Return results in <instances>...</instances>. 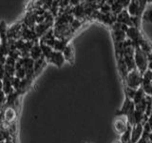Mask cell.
I'll return each instance as SVG.
<instances>
[{
  "label": "cell",
  "mask_w": 152,
  "mask_h": 143,
  "mask_svg": "<svg viewBox=\"0 0 152 143\" xmlns=\"http://www.w3.org/2000/svg\"><path fill=\"white\" fill-rule=\"evenodd\" d=\"M134 60H135L137 70L139 71L142 74H144L146 72L147 66H148V57H147V55L140 47L135 48Z\"/></svg>",
  "instance_id": "obj_1"
},
{
  "label": "cell",
  "mask_w": 152,
  "mask_h": 143,
  "mask_svg": "<svg viewBox=\"0 0 152 143\" xmlns=\"http://www.w3.org/2000/svg\"><path fill=\"white\" fill-rule=\"evenodd\" d=\"M126 80L127 83V87L134 90H138L140 89L139 87L142 83V76L140 72L137 69H135L128 73Z\"/></svg>",
  "instance_id": "obj_2"
},
{
  "label": "cell",
  "mask_w": 152,
  "mask_h": 143,
  "mask_svg": "<svg viewBox=\"0 0 152 143\" xmlns=\"http://www.w3.org/2000/svg\"><path fill=\"white\" fill-rule=\"evenodd\" d=\"M128 119L126 116H121L116 118V120L114 121V129L119 133V135H123L124 133H126L128 129Z\"/></svg>",
  "instance_id": "obj_3"
},
{
  "label": "cell",
  "mask_w": 152,
  "mask_h": 143,
  "mask_svg": "<svg viewBox=\"0 0 152 143\" xmlns=\"http://www.w3.org/2000/svg\"><path fill=\"white\" fill-rule=\"evenodd\" d=\"M142 133H144V126L142 123L133 126L131 130V143H136L142 137Z\"/></svg>",
  "instance_id": "obj_4"
},
{
  "label": "cell",
  "mask_w": 152,
  "mask_h": 143,
  "mask_svg": "<svg viewBox=\"0 0 152 143\" xmlns=\"http://www.w3.org/2000/svg\"><path fill=\"white\" fill-rule=\"evenodd\" d=\"M126 33L127 37L129 38L132 42H139V40L141 39L139 30H138V28H136L134 26L128 28V30Z\"/></svg>",
  "instance_id": "obj_5"
},
{
  "label": "cell",
  "mask_w": 152,
  "mask_h": 143,
  "mask_svg": "<svg viewBox=\"0 0 152 143\" xmlns=\"http://www.w3.org/2000/svg\"><path fill=\"white\" fill-rule=\"evenodd\" d=\"M50 61L52 62L53 64H55L56 66H62L63 63L65 62V57L63 55V52H53V54H52L51 57H50Z\"/></svg>",
  "instance_id": "obj_6"
},
{
  "label": "cell",
  "mask_w": 152,
  "mask_h": 143,
  "mask_svg": "<svg viewBox=\"0 0 152 143\" xmlns=\"http://www.w3.org/2000/svg\"><path fill=\"white\" fill-rule=\"evenodd\" d=\"M43 55V52H42V50H41V47L40 45H38V44H34V46L32 47V49L31 50V52H30V55L31 58L36 61L38 59H40L41 58V56Z\"/></svg>",
  "instance_id": "obj_7"
},
{
  "label": "cell",
  "mask_w": 152,
  "mask_h": 143,
  "mask_svg": "<svg viewBox=\"0 0 152 143\" xmlns=\"http://www.w3.org/2000/svg\"><path fill=\"white\" fill-rule=\"evenodd\" d=\"M3 92L6 94H10L12 93V78L9 76H5L3 78Z\"/></svg>",
  "instance_id": "obj_8"
},
{
  "label": "cell",
  "mask_w": 152,
  "mask_h": 143,
  "mask_svg": "<svg viewBox=\"0 0 152 143\" xmlns=\"http://www.w3.org/2000/svg\"><path fill=\"white\" fill-rule=\"evenodd\" d=\"M40 47H41V50H42V52H43V55H45L47 58H50L52 54H53V51H52V48L48 46L47 44H45V43L41 42L40 44Z\"/></svg>",
  "instance_id": "obj_9"
},
{
  "label": "cell",
  "mask_w": 152,
  "mask_h": 143,
  "mask_svg": "<svg viewBox=\"0 0 152 143\" xmlns=\"http://www.w3.org/2000/svg\"><path fill=\"white\" fill-rule=\"evenodd\" d=\"M24 22H25L27 27H33L34 23L36 22V15L33 13H28V15L24 19Z\"/></svg>",
  "instance_id": "obj_10"
},
{
  "label": "cell",
  "mask_w": 152,
  "mask_h": 143,
  "mask_svg": "<svg viewBox=\"0 0 152 143\" xmlns=\"http://www.w3.org/2000/svg\"><path fill=\"white\" fill-rule=\"evenodd\" d=\"M63 55L65 57L66 60H68L70 62V59L73 58V50H72V47L70 45H68L66 47V49L63 52Z\"/></svg>",
  "instance_id": "obj_11"
},
{
  "label": "cell",
  "mask_w": 152,
  "mask_h": 143,
  "mask_svg": "<svg viewBox=\"0 0 152 143\" xmlns=\"http://www.w3.org/2000/svg\"><path fill=\"white\" fill-rule=\"evenodd\" d=\"M113 37L115 42H124L126 39V32L121 31L113 32Z\"/></svg>",
  "instance_id": "obj_12"
},
{
  "label": "cell",
  "mask_w": 152,
  "mask_h": 143,
  "mask_svg": "<svg viewBox=\"0 0 152 143\" xmlns=\"http://www.w3.org/2000/svg\"><path fill=\"white\" fill-rule=\"evenodd\" d=\"M72 12H73V14L77 18H81L85 15V8L83 5H78V6H76L75 8L72 9Z\"/></svg>",
  "instance_id": "obj_13"
},
{
  "label": "cell",
  "mask_w": 152,
  "mask_h": 143,
  "mask_svg": "<svg viewBox=\"0 0 152 143\" xmlns=\"http://www.w3.org/2000/svg\"><path fill=\"white\" fill-rule=\"evenodd\" d=\"M14 116H15V112L13 111V109L12 108H8L4 113V116L6 118L7 121H11L14 118Z\"/></svg>",
  "instance_id": "obj_14"
},
{
  "label": "cell",
  "mask_w": 152,
  "mask_h": 143,
  "mask_svg": "<svg viewBox=\"0 0 152 143\" xmlns=\"http://www.w3.org/2000/svg\"><path fill=\"white\" fill-rule=\"evenodd\" d=\"M142 89L145 94L152 97V83H142Z\"/></svg>",
  "instance_id": "obj_15"
},
{
  "label": "cell",
  "mask_w": 152,
  "mask_h": 143,
  "mask_svg": "<svg viewBox=\"0 0 152 143\" xmlns=\"http://www.w3.org/2000/svg\"><path fill=\"white\" fill-rule=\"evenodd\" d=\"M17 95H18V93L15 92V93H12L8 94L7 97V104L8 105H12L15 103V100L17 98Z\"/></svg>",
  "instance_id": "obj_16"
},
{
  "label": "cell",
  "mask_w": 152,
  "mask_h": 143,
  "mask_svg": "<svg viewBox=\"0 0 152 143\" xmlns=\"http://www.w3.org/2000/svg\"><path fill=\"white\" fill-rule=\"evenodd\" d=\"M15 77L19 79H24L26 78V71L24 68H20L15 71Z\"/></svg>",
  "instance_id": "obj_17"
},
{
  "label": "cell",
  "mask_w": 152,
  "mask_h": 143,
  "mask_svg": "<svg viewBox=\"0 0 152 143\" xmlns=\"http://www.w3.org/2000/svg\"><path fill=\"white\" fill-rule=\"evenodd\" d=\"M20 83H21V79L15 77V76L12 78V88L14 90L17 91L19 89V87H20Z\"/></svg>",
  "instance_id": "obj_18"
},
{
  "label": "cell",
  "mask_w": 152,
  "mask_h": 143,
  "mask_svg": "<svg viewBox=\"0 0 152 143\" xmlns=\"http://www.w3.org/2000/svg\"><path fill=\"white\" fill-rule=\"evenodd\" d=\"M142 19L146 22H152V11H146L142 14Z\"/></svg>",
  "instance_id": "obj_19"
},
{
  "label": "cell",
  "mask_w": 152,
  "mask_h": 143,
  "mask_svg": "<svg viewBox=\"0 0 152 143\" xmlns=\"http://www.w3.org/2000/svg\"><path fill=\"white\" fill-rule=\"evenodd\" d=\"M8 137H9L8 132L5 130L4 128H2L1 126H0V142L3 141L4 139H8Z\"/></svg>",
  "instance_id": "obj_20"
},
{
  "label": "cell",
  "mask_w": 152,
  "mask_h": 143,
  "mask_svg": "<svg viewBox=\"0 0 152 143\" xmlns=\"http://www.w3.org/2000/svg\"><path fill=\"white\" fill-rule=\"evenodd\" d=\"M5 95H6V94H5L3 92V90H0V105H1L4 100H5Z\"/></svg>",
  "instance_id": "obj_21"
},
{
  "label": "cell",
  "mask_w": 152,
  "mask_h": 143,
  "mask_svg": "<svg viewBox=\"0 0 152 143\" xmlns=\"http://www.w3.org/2000/svg\"><path fill=\"white\" fill-rule=\"evenodd\" d=\"M148 139L150 142H152V132L150 133H148Z\"/></svg>",
  "instance_id": "obj_22"
},
{
  "label": "cell",
  "mask_w": 152,
  "mask_h": 143,
  "mask_svg": "<svg viewBox=\"0 0 152 143\" xmlns=\"http://www.w3.org/2000/svg\"><path fill=\"white\" fill-rule=\"evenodd\" d=\"M3 89V80L0 79V90Z\"/></svg>",
  "instance_id": "obj_23"
},
{
  "label": "cell",
  "mask_w": 152,
  "mask_h": 143,
  "mask_svg": "<svg viewBox=\"0 0 152 143\" xmlns=\"http://www.w3.org/2000/svg\"><path fill=\"white\" fill-rule=\"evenodd\" d=\"M0 108H1V105H0Z\"/></svg>",
  "instance_id": "obj_24"
},
{
  "label": "cell",
  "mask_w": 152,
  "mask_h": 143,
  "mask_svg": "<svg viewBox=\"0 0 152 143\" xmlns=\"http://www.w3.org/2000/svg\"><path fill=\"white\" fill-rule=\"evenodd\" d=\"M119 143H121V142H119Z\"/></svg>",
  "instance_id": "obj_25"
}]
</instances>
